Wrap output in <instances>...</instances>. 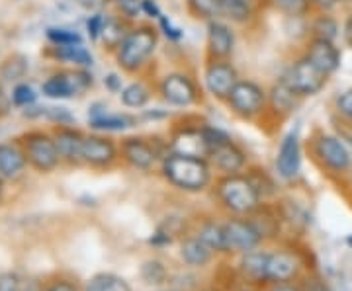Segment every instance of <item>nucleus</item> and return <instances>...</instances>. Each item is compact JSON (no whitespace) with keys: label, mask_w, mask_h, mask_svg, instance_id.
<instances>
[{"label":"nucleus","mask_w":352,"mask_h":291,"mask_svg":"<svg viewBox=\"0 0 352 291\" xmlns=\"http://www.w3.org/2000/svg\"><path fill=\"white\" fill-rule=\"evenodd\" d=\"M161 174L176 190L200 194L214 184V168L208 159L180 152H166L161 161Z\"/></svg>","instance_id":"f257e3e1"},{"label":"nucleus","mask_w":352,"mask_h":291,"mask_svg":"<svg viewBox=\"0 0 352 291\" xmlns=\"http://www.w3.org/2000/svg\"><path fill=\"white\" fill-rule=\"evenodd\" d=\"M214 194L219 207L226 209L229 216L249 217L263 205L261 191L256 190L249 174L245 172L217 178Z\"/></svg>","instance_id":"f03ea898"},{"label":"nucleus","mask_w":352,"mask_h":291,"mask_svg":"<svg viewBox=\"0 0 352 291\" xmlns=\"http://www.w3.org/2000/svg\"><path fill=\"white\" fill-rule=\"evenodd\" d=\"M159 45V34L153 25H135L116 49V61L124 73L135 75L147 67Z\"/></svg>","instance_id":"7ed1b4c3"},{"label":"nucleus","mask_w":352,"mask_h":291,"mask_svg":"<svg viewBox=\"0 0 352 291\" xmlns=\"http://www.w3.org/2000/svg\"><path fill=\"white\" fill-rule=\"evenodd\" d=\"M18 143L24 149L30 168L36 170L38 174H51L63 163L51 131H43V129L25 131L18 137Z\"/></svg>","instance_id":"20e7f679"},{"label":"nucleus","mask_w":352,"mask_h":291,"mask_svg":"<svg viewBox=\"0 0 352 291\" xmlns=\"http://www.w3.org/2000/svg\"><path fill=\"white\" fill-rule=\"evenodd\" d=\"M94 80L88 69H69V71H59L41 84V92L50 100H69L75 96H82L92 89Z\"/></svg>","instance_id":"39448f33"},{"label":"nucleus","mask_w":352,"mask_h":291,"mask_svg":"<svg viewBox=\"0 0 352 291\" xmlns=\"http://www.w3.org/2000/svg\"><path fill=\"white\" fill-rule=\"evenodd\" d=\"M226 102L229 110L243 119H256L268 110V94L254 80H239Z\"/></svg>","instance_id":"423d86ee"},{"label":"nucleus","mask_w":352,"mask_h":291,"mask_svg":"<svg viewBox=\"0 0 352 291\" xmlns=\"http://www.w3.org/2000/svg\"><path fill=\"white\" fill-rule=\"evenodd\" d=\"M223 229H226V254L241 256L263 246V233L254 225L251 217L229 216V219L223 221Z\"/></svg>","instance_id":"0eeeda50"},{"label":"nucleus","mask_w":352,"mask_h":291,"mask_svg":"<svg viewBox=\"0 0 352 291\" xmlns=\"http://www.w3.org/2000/svg\"><path fill=\"white\" fill-rule=\"evenodd\" d=\"M168 151H163L161 147H157L155 139L147 137H124L120 143V154L122 161L129 165L133 170L139 172H151L157 166V163L163 161V156Z\"/></svg>","instance_id":"6e6552de"},{"label":"nucleus","mask_w":352,"mask_h":291,"mask_svg":"<svg viewBox=\"0 0 352 291\" xmlns=\"http://www.w3.org/2000/svg\"><path fill=\"white\" fill-rule=\"evenodd\" d=\"M282 80L303 100V98L319 94L321 90L325 89L329 75L319 71L314 63H309L303 57V59H298L296 63L289 65V69L286 71V75L282 76Z\"/></svg>","instance_id":"1a4fd4ad"},{"label":"nucleus","mask_w":352,"mask_h":291,"mask_svg":"<svg viewBox=\"0 0 352 291\" xmlns=\"http://www.w3.org/2000/svg\"><path fill=\"white\" fill-rule=\"evenodd\" d=\"M305 264L300 251L280 246L268 254V270H266V286L270 283H292L302 278Z\"/></svg>","instance_id":"9d476101"},{"label":"nucleus","mask_w":352,"mask_h":291,"mask_svg":"<svg viewBox=\"0 0 352 291\" xmlns=\"http://www.w3.org/2000/svg\"><path fill=\"white\" fill-rule=\"evenodd\" d=\"M122 161L120 143L106 135H85L82 143V165L94 170H110Z\"/></svg>","instance_id":"9b49d317"},{"label":"nucleus","mask_w":352,"mask_h":291,"mask_svg":"<svg viewBox=\"0 0 352 291\" xmlns=\"http://www.w3.org/2000/svg\"><path fill=\"white\" fill-rule=\"evenodd\" d=\"M239 82L237 69L229 61H208L204 69V86L215 100L226 102Z\"/></svg>","instance_id":"f8f14e48"},{"label":"nucleus","mask_w":352,"mask_h":291,"mask_svg":"<svg viewBox=\"0 0 352 291\" xmlns=\"http://www.w3.org/2000/svg\"><path fill=\"white\" fill-rule=\"evenodd\" d=\"M159 92L164 102H168L176 108H190L200 100V90L196 86L194 78H190L184 73H170L163 76L159 84Z\"/></svg>","instance_id":"ddd939ff"},{"label":"nucleus","mask_w":352,"mask_h":291,"mask_svg":"<svg viewBox=\"0 0 352 291\" xmlns=\"http://www.w3.org/2000/svg\"><path fill=\"white\" fill-rule=\"evenodd\" d=\"M302 170V139L298 129H289L280 141L276 152V174L286 182L300 176Z\"/></svg>","instance_id":"4468645a"},{"label":"nucleus","mask_w":352,"mask_h":291,"mask_svg":"<svg viewBox=\"0 0 352 291\" xmlns=\"http://www.w3.org/2000/svg\"><path fill=\"white\" fill-rule=\"evenodd\" d=\"M315 159L335 174H342L352 166V159L344 143L333 135H319L314 145Z\"/></svg>","instance_id":"2eb2a0df"},{"label":"nucleus","mask_w":352,"mask_h":291,"mask_svg":"<svg viewBox=\"0 0 352 291\" xmlns=\"http://www.w3.org/2000/svg\"><path fill=\"white\" fill-rule=\"evenodd\" d=\"M208 161L219 176L227 174H241L249 168V159L247 152L241 149L237 143L229 141L226 145H219L210 151Z\"/></svg>","instance_id":"dca6fc26"},{"label":"nucleus","mask_w":352,"mask_h":291,"mask_svg":"<svg viewBox=\"0 0 352 291\" xmlns=\"http://www.w3.org/2000/svg\"><path fill=\"white\" fill-rule=\"evenodd\" d=\"M235 49V34L231 25L221 20L208 22V39H206V53L208 61H229Z\"/></svg>","instance_id":"f3484780"},{"label":"nucleus","mask_w":352,"mask_h":291,"mask_svg":"<svg viewBox=\"0 0 352 291\" xmlns=\"http://www.w3.org/2000/svg\"><path fill=\"white\" fill-rule=\"evenodd\" d=\"M61 161L71 166L82 165V143L85 133L75 126H55L51 129Z\"/></svg>","instance_id":"a211bd4d"},{"label":"nucleus","mask_w":352,"mask_h":291,"mask_svg":"<svg viewBox=\"0 0 352 291\" xmlns=\"http://www.w3.org/2000/svg\"><path fill=\"white\" fill-rule=\"evenodd\" d=\"M88 126L94 131H126L138 126V117L131 114H110L108 106L92 104L88 110Z\"/></svg>","instance_id":"6ab92c4d"},{"label":"nucleus","mask_w":352,"mask_h":291,"mask_svg":"<svg viewBox=\"0 0 352 291\" xmlns=\"http://www.w3.org/2000/svg\"><path fill=\"white\" fill-rule=\"evenodd\" d=\"M268 254L270 251L264 248H254L249 253L241 254L237 262V272L239 276L249 286L254 288H266V270H268Z\"/></svg>","instance_id":"aec40b11"},{"label":"nucleus","mask_w":352,"mask_h":291,"mask_svg":"<svg viewBox=\"0 0 352 291\" xmlns=\"http://www.w3.org/2000/svg\"><path fill=\"white\" fill-rule=\"evenodd\" d=\"M305 59L309 63H314L319 71H323L325 75H333L337 73L340 67V51L335 45V41L329 39L314 38L307 45L305 51Z\"/></svg>","instance_id":"412c9836"},{"label":"nucleus","mask_w":352,"mask_h":291,"mask_svg":"<svg viewBox=\"0 0 352 291\" xmlns=\"http://www.w3.org/2000/svg\"><path fill=\"white\" fill-rule=\"evenodd\" d=\"M28 166L30 165L25 152L18 139L0 143V176L6 182H16L18 178L24 176Z\"/></svg>","instance_id":"4be33fe9"},{"label":"nucleus","mask_w":352,"mask_h":291,"mask_svg":"<svg viewBox=\"0 0 352 291\" xmlns=\"http://www.w3.org/2000/svg\"><path fill=\"white\" fill-rule=\"evenodd\" d=\"M180 260L190 268H206L210 266L214 262V258L217 254L206 244L204 241H200L194 233L192 235H186L182 241H180Z\"/></svg>","instance_id":"5701e85b"},{"label":"nucleus","mask_w":352,"mask_h":291,"mask_svg":"<svg viewBox=\"0 0 352 291\" xmlns=\"http://www.w3.org/2000/svg\"><path fill=\"white\" fill-rule=\"evenodd\" d=\"M300 104H302V98L289 89L284 80L274 84V89L270 90V94H268V108L280 115L292 114Z\"/></svg>","instance_id":"b1692460"},{"label":"nucleus","mask_w":352,"mask_h":291,"mask_svg":"<svg viewBox=\"0 0 352 291\" xmlns=\"http://www.w3.org/2000/svg\"><path fill=\"white\" fill-rule=\"evenodd\" d=\"M194 235L200 241L206 242L215 254H226V229H223V221L206 219L194 231Z\"/></svg>","instance_id":"393cba45"},{"label":"nucleus","mask_w":352,"mask_h":291,"mask_svg":"<svg viewBox=\"0 0 352 291\" xmlns=\"http://www.w3.org/2000/svg\"><path fill=\"white\" fill-rule=\"evenodd\" d=\"M129 25H127V18L124 16H108L106 14V24H104V30H102L100 41L106 45V49H110L116 53V49L122 45V41L126 39V36L129 34Z\"/></svg>","instance_id":"a878e982"},{"label":"nucleus","mask_w":352,"mask_h":291,"mask_svg":"<svg viewBox=\"0 0 352 291\" xmlns=\"http://www.w3.org/2000/svg\"><path fill=\"white\" fill-rule=\"evenodd\" d=\"M50 55L55 61H63V63L75 65L78 69H88L94 63L92 53L85 45H65V47H50Z\"/></svg>","instance_id":"bb28decb"},{"label":"nucleus","mask_w":352,"mask_h":291,"mask_svg":"<svg viewBox=\"0 0 352 291\" xmlns=\"http://www.w3.org/2000/svg\"><path fill=\"white\" fill-rule=\"evenodd\" d=\"M82 288H85V291H133V288L129 286L126 278L112 274V272L94 274L92 278H88Z\"/></svg>","instance_id":"cd10ccee"},{"label":"nucleus","mask_w":352,"mask_h":291,"mask_svg":"<svg viewBox=\"0 0 352 291\" xmlns=\"http://www.w3.org/2000/svg\"><path fill=\"white\" fill-rule=\"evenodd\" d=\"M254 16L252 0H221V18L233 24H249Z\"/></svg>","instance_id":"c85d7f7f"},{"label":"nucleus","mask_w":352,"mask_h":291,"mask_svg":"<svg viewBox=\"0 0 352 291\" xmlns=\"http://www.w3.org/2000/svg\"><path fill=\"white\" fill-rule=\"evenodd\" d=\"M120 98H122V104L126 108H133V110H139V108H145L149 100H151V90L147 89L141 80H135L131 84H127L120 92Z\"/></svg>","instance_id":"c756f323"},{"label":"nucleus","mask_w":352,"mask_h":291,"mask_svg":"<svg viewBox=\"0 0 352 291\" xmlns=\"http://www.w3.org/2000/svg\"><path fill=\"white\" fill-rule=\"evenodd\" d=\"M186 10L196 20H217L221 18V0H186Z\"/></svg>","instance_id":"7c9ffc66"},{"label":"nucleus","mask_w":352,"mask_h":291,"mask_svg":"<svg viewBox=\"0 0 352 291\" xmlns=\"http://www.w3.org/2000/svg\"><path fill=\"white\" fill-rule=\"evenodd\" d=\"M45 38L53 47H65V45H82V36L69 30V27H47Z\"/></svg>","instance_id":"2f4dec72"},{"label":"nucleus","mask_w":352,"mask_h":291,"mask_svg":"<svg viewBox=\"0 0 352 291\" xmlns=\"http://www.w3.org/2000/svg\"><path fill=\"white\" fill-rule=\"evenodd\" d=\"M270 2L278 12L286 14L289 18H302L311 10L309 0H270Z\"/></svg>","instance_id":"473e14b6"},{"label":"nucleus","mask_w":352,"mask_h":291,"mask_svg":"<svg viewBox=\"0 0 352 291\" xmlns=\"http://www.w3.org/2000/svg\"><path fill=\"white\" fill-rule=\"evenodd\" d=\"M10 100H12L16 108H32L36 104V100H38V94H36V90H34L32 84L18 82V84H14Z\"/></svg>","instance_id":"72a5a7b5"},{"label":"nucleus","mask_w":352,"mask_h":291,"mask_svg":"<svg viewBox=\"0 0 352 291\" xmlns=\"http://www.w3.org/2000/svg\"><path fill=\"white\" fill-rule=\"evenodd\" d=\"M25 71H28V61H25L24 57L16 55V57H12V59H8V61H4V63L0 65V78L12 82V80L22 78L25 75Z\"/></svg>","instance_id":"f704fd0d"},{"label":"nucleus","mask_w":352,"mask_h":291,"mask_svg":"<svg viewBox=\"0 0 352 291\" xmlns=\"http://www.w3.org/2000/svg\"><path fill=\"white\" fill-rule=\"evenodd\" d=\"M337 36H339V24L335 18H331L327 14H321L314 22V38L335 41Z\"/></svg>","instance_id":"c9c22d12"},{"label":"nucleus","mask_w":352,"mask_h":291,"mask_svg":"<svg viewBox=\"0 0 352 291\" xmlns=\"http://www.w3.org/2000/svg\"><path fill=\"white\" fill-rule=\"evenodd\" d=\"M41 291H85V288L69 276H53L43 281Z\"/></svg>","instance_id":"e433bc0d"},{"label":"nucleus","mask_w":352,"mask_h":291,"mask_svg":"<svg viewBox=\"0 0 352 291\" xmlns=\"http://www.w3.org/2000/svg\"><path fill=\"white\" fill-rule=\"evenodd\" d=\"M201 137H204L206 145H208V151H212V149L219 147V145H226L229 141H233L229 137L227 131L214 126H201ZM208 154H210V152H208Z\"/></svg>","instance_id":"4c0bfd02"},{"label":"nucleus","mask_w":352,"mask_h":291,"mask_svg":"<svg viewBox=\"0 0 352 291\" xmlns=\"http://www.w3.org/2000/svg\"><path fill=\"white\" fill-rule=\"evenodd\" d=\"M43 117L55 126H75V115L63 106H47L43 108Z\"/></svg>","instance_id":"58836bf2"},{"label":"nucleus","mask_w":352,"mask_h":291,"mask_svg":"<svg viewBox=\"0 0 352 291\" xmlns=\"http://www.w3.org/2000/svg\"><path fill=\"white\" fill-rule=\"evenodd\" d=\"M25 278L18 272H2L0 274V291H24Z\"/></svg>","instance_id":"ea45409f"},{"label":"nucleus","mask_w":352,"mask_h":291,"mask_svg":"<svg viewBox=\"0 0 352 291\" xmlns=\"http://www.w3.org/2000/svg\"><path fill=\"white\" fill-rule=\"evenodd\" d=\"M104 24H106V16L102 12H92L88 16L87 20V32L88 38L92 41H100L102 30H104Z\"/></svg>","instance_id":"a19ab883"},{"label":"nucleus","mask_w":352,"mask_h":291,"mask_svg":"<svg viewBox=\"0 0 352 291\" xmlns=\"http://www.w3.org/2000/svg\"><path fill=\"white\" fill-rule=\"evenodd\" d=\"M118 8L124 18L127 20H133L138 18L139 14H143V8H141V0H116Z\"/></svg>","instance_id":"79ce46f5"},{"label":"nucleus","mask_w":352,"mask_h":291,"mask_svg":"<svg viewBox=\"0 0 352 291\" xmlns=\"http://www.w3.org/2000/svg\"><path fill=\"white\" fill-rule=\"evenodd\" d=\"M157 22H159V30H161V32H163L164 36L170 39V41H180V39H182V30H180V27H176V25L173 24L164 14L159 18V20H157Z\"/></svg>","instance_id":"37998d69"},{"label":"nucleus","mask_w":352,"mask_h":291,"mask_svg":"<svg viewBox=\"0 0 352 291\" xmlns=\"http://www.w3.org/2000/svg\"><path fill=\"white\" fill-rule=\"evenodd\" d=\"M337 112L352 121V89L344 90L337 98Z\"/></svg>","instance_id":"c03bdc74"},{"label":"nucleus","mask_w":352,"mask_h":291,"mask_svg":"<svg viewBox=\"0 0 352 291\" xmlns=\"http://www.w3.org/2000/svg\"><path fill=\"white\" fill-rule=\"evenodd\" d=\"M141 8H143V14H145V16L155 18V20H159V18L163 16L161 8H159V4H157L155 0H141Z\"/></svg>","instance_id":"a18cd8bd"},{"label":"nucleus","mask_w":352,"mask_h":291,"mask_svg":"<svg viewBox=\"0 0 352 291\" xmlns=\"http://www.w3.org/2000/svg\"><path fill=\"white\" fill-rule=\"evenodd\" d=\"M108 2H110V0H78V4H80L85 10H90V12H100Z\"/></svg>","instance_id":"49530a36"},{"label":"nucleus","mask_w":352,"mask_h":291,"mask_svg":"<svg viewBox=\"0 0 352 291\" xmlns=\"http://www.w3.org/2000/svg\"><path fill=\"white\" fill-rule=\"evenodd\" d=\"M104 84H106V89L110 90V92H122V76L113 75V73L104 76Z\"/></svg>","instance_id":"de8ad7c7"},{"label":"nucleus","mask_w":352,"mask_h":291,"mask_svg":"<svg viewBox=\"0 0 352 291\" xmlns=\"http://www.w3.org/2000/svg\"><path fill=\"white\" fill-rule=\"evenodd\" d=\"M309 4H311V8H317L321 12H329L339 4V0H309Z\"/></svg>","instance_id":"09e8293b"},{"label":"nucleus","mask_w":352,"mask_h":291,"mask_svg":"<svg viewBox=\"0 0 352 291\" xmlns=\"http://www.w3.org/2000/svg\"><path fill=\"white\" fill-rule=\"evenodd\" d=\"M263 291H302V288L296 281H292V283H270Z\"/></svg>","instance_id":"8fccbe9b"},{"label":"nucleus","mask_w":352,"mask_h":291,"mask_svg":"<svg viewBox=\"0 0 352 291\" xmlns=\"http://www.w3.org/2000/svg\"><path fill=\"white\" fill-rule=\"evenodd\" d=\"M342 41H344L346 47H351L352 49V14L346 18L344 27H342Z\"/></svg>","instance_id":"3c124183"},{"label":"nucleus","mask_w":352,"mask_h":291,"mask_svg":"<svg viewBox=\"0 0 352 291\" xmlns=\"http://www.w3.org/2000/svg\"><path fill=\"white\" fill-rule=\"evenodd\" d=\"M4 184H6V180L0 176V194H2V190H4Z\"/></svg>","instance_id":"603ef678"},{"label":"nucleus","mask_w":352,"mask_h":291,"mask_svg":"<svg viewBox=\"0 0 352 291\" xmlns=\"http://www.w3.org/2000/svg\"><path fill=\"white\" fill-rule=\"evenodd\" d=\"M0 98H2V94H0Z\"/></svg>","instance_id":"864d4df0"}]
</instances>
